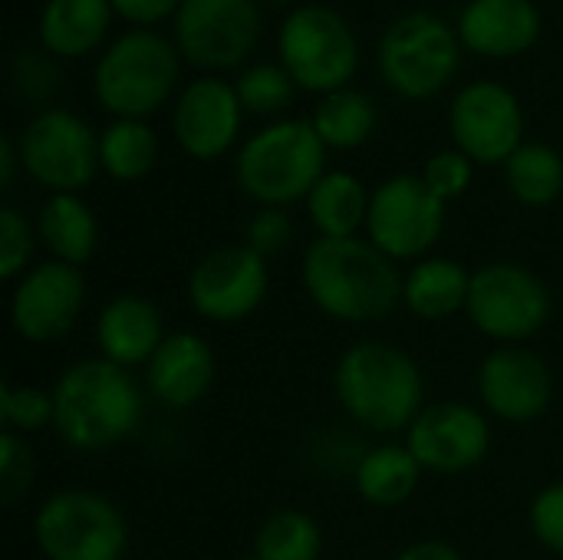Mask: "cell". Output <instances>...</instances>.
<instances>
[{
    "label": "cell",
    "instance_id": "1",
    "mask_svg": "<svg viewBox=\"0 0 563 560\" xmlns=\"http://www.w3.org/2000/svg\"><path fill=\"white\" fill-rule=\"evenodd\" d=\"M310 304L340 323H379L402 304V274L369 238H317L300 261Z\"/></svg>",
    "mask_w": 563,
    "mask_h": 560
},
{
    "label": "cell",
    "instance_id": "2",
    "mask_svg": "<svg viewBox=\"0 0 563 560\" xmlns=\"http://www.w3.org/2000/svg\"><path fill=\"white\" fill-rule=\"evenodd\" d=\"M333 396L356 426L376 436H396L426 409V380L402 347L363 340L336 360Z\"/></svg>",
    "mask_w": 563,
    "mask_h": 560
},
{
    "label": "cell",
    "instance_id": "3",
    "mask_svg": "<svg viewBox=\"0 0 563 560\" xmlns=\"http://www.w3.org/2000/svg\"><path fill=\"white\" fill-rule=\"evenodd\" d=\"M56 436L73 452H106L125 442L145 413V399L129 370L92 356L73 363L53 386Z\"/></svg>",
    "mask_w": 563,
    "mask_h": 560
},
{
    "label": "cell",
    "instance_id": "4",
    "mask_svg": "<svg viewBox=\"0 0 563 560\" xmlns=\"http://www.w3.org/2000/svg\"><path fill=\"white\" fill-rule=\"evenodd\" d=\"M327 145L310 119H287L261 129L238 155V185L261 208H287L307 201L327 175Z\"/></svg>",
    "mask_w": 563,
    "mask_h": 560
},
{
    "label": "cell",
    "instance_id": "5",
    "mask_svg": "<svg viewBox=\"0 0 563 560\" xmlns=\"http://www.w3.org/2000/svg\"><path fill=\"white\" fill-rule=\"evenodd\" d=\"M33 541L46 560H122L129 521L102 492L63 488L36 508Z\"/></svg>",
    "mask_w": 563,
    "mask_h": 560
},
{
    "label": "cell",
    "instance_id": "6",
    "mask_svg": "<svg viewBox=\"0 0 563 560\" xmlns=\"http://www.w3.org/2000/svg\"><path fill=\"white\" fill-rule=\"evenodd\" d=\"M554 310L548 284L525 264L492 261L472 271L465 317L498 347H521L538 337Z\"/></svg>",
    "mask_w": 563,
    "mask_h": 560
},
{
    "label": "cell",
    "instance_id": "7",
    "mask_svg": "<svg viewBox=\"0 0 563 560\" xmlns=\"http://www.w3.org/2000/svg\"><path fill=\"white\" fill-rule=\"evenodd\" d=\"M178 56L152 33H129L109 46L96 66V96L119 119L155 112L175 89Z\"/></svg>",
    "mask_w": 563,
    "mask_h": 560
},
{
    "label": "cell",
    "instance_id": "8",
    "mask_svg": "<svg viewBox=\"0 0 563 560\" xmlns=\"http://www.w3.org/2000/svg\"><path fill=\"white\" fill-rule=\"evenodd\" d=\"M379 66L399 96L429 99L442 92L459 69L455 33L435 13H406L386 30Z\"/></svg>",
    "mask_w": 563,
    "mask_h": 560
},
{
    "label": "cell",
    "instance_id": "9",
    "mask_svg": "<svg viewBox=\"0 0 563 560\" xmlns=\"http://www.w3.org/2000/svg\"><path fill=\"white\" fill-rule=\"evenodd\" d=\"M442 231L445 201L432 195L422 175H393L373 191L366 238L396 264L429 257Z\"/></svg>",
    "mask_w": 563,
    "mask_h": 560
},
{
    "label": "cell",
    "instance_id": "10",
    "mask_svg": "<svg viewBox=\"0 0 563 560\" xmlns=\"http://www.w3.org/2000/svg\"><path fill=\"white\" fill-rule=\"evenodd\" d=\"M284 69L310 92H336L356 73V36L330 7H300L280 30Z\"/></svg>",
    "mask_w": 563,
    "mask_h": 560
},
{
    "label": "cell",
    "instance_id": "11",
    "mask_svg": "<svg viewBox=\"0 0 563 560\" xmlns=\"http://www.w3.org/2000/svg\"><path fill=\"white\" fill-rule=\"evenodd\" d=\"M271 290L267 257L247 244H224L198 257L188 274V304L198 317L234 327L261 310Z\"/></svg>",
    "mask_w": 563,
    "mask_h": 560
},
{
    "label": "cell",
    "instance_id": "12",
    "mask_svg": "<svg viewBox=\"0 0 563 560\" xmlns=\"http://www.w3.org/2000/svg\"><path fill=\"white\" fill-rule=\"evenodd\" d=\"M20 162L26 175L53 195H76L86 188L99 165V139L92 129L66 112H40L20 135Z\"/></svg>",
    "mask_w": 563,
    "mask_h": 560
},
{
    "label": "cell",
    "instance_id": "13",
    "mask_svg": "<svg viewBox=\"0 0 563 560\" xmlns=\"http://www.w3.org/2000/svg\"><path fill=\"white\" fill-rule=\"evenodd\" d=\"M86 307V277L82 267L63 261L33 264L10 294V327L26 343L63 340Z\"/></svg>",
    "mask_w": 563,
    "mask_h": 560
},
{
    "label": "cell",
    "instance_id": "14",
    "mask_svg": "<svg viewBox=\"0 0 563 560\" xmlns=\"http://www.w3.org/2000/svg\"><path fill=\"white\" fill-rule=\"evenodd\" d=\"M406 449L432 475H465L492 452V422L472 403H432L406 429Z\"/></svg>",
    "mask_w": 563,
    "mask_h": 560
},
{
    "label": "cell",
    "instance_id": "15",
    "mask_svg": "<svg viewBox=\"0 0 563 560\" xmlns=\"http://www.w3.org/2000/svg\"><path fill=\"white\" fill-rule=\"evenodd\" d=\"M478 399L498 422L531 426L551 409V366L528 347H495L478 366Z\"/></svg>",
    "mask_w": 563,
    "mask_h": 560
},
{
    "label": "cell",
    "instance_id": "16",
    "mask_svg": "<svg viewBox=\"0 0 563 560\" xmlns=\"http://www.w3.org/2000/svg\"><path fill=\"white\" fill-rule=\"evenodd\" d=\"M175 33L185 59L208 69H228L254 50L261 17L254 0H185L178 7Z\"/></svg>",
    "mask_w": 563,
    "mask_h": 560
},
{
    "label": "cell",
    "instance_id": "17",
    "mask_svg": "<svg viewBox=\"0 0 563 560\" xmlns=\"http://www.w3.org/2000/svg\"><path fill=\"white\" fill-rule=\"evenodd\" d=\"M449 125L455 145L478 165H501L525 145L521 106L498 83H475L462 89L452 102Z\"/></svg>",
    "mask_w": 563,
    "mask_h": 560
},
{
    "label": "cell",
    "instance_id": "18",
    "mask_svg": "<svg viewBox=\"0 0 563 560\" xmlns=\"http://www.w3.org/2000/svg\"><path fill=\"white\" fill-rule=\"evenodd\" d=\"M175 139L201 162L224 155L241 132V99L238 89L221 79L191 83L175 106Z\"/></svg>",
    "mask_w": 563,
    "mask_h": 560
},
{
    "label": "cell",
    "instance_id": "19",
    "mask_svg": "<svg viewBox=\"0 0 563 560\" xmlns=\"http://www.w3.org/2000/svg\"><path fill=\"white\" fill-rule=\"evenodd\" d=\"M218 360L205 337L191 330L168 333L145 366V389L165 409H191L214 386Z\"/></svg>",
    "mask_w": 563,
    "mask_h": 560
},
{
    "label": "cell",
    "instance_id": "20",
    "mask_svg": "<svg viewBox=\"0 0 563 560\" xmlns=\"http://www.w3.org/2000/svg\"><path fill=\"white\" fill-rule=\"evenodd\" d=\"M96 350L102 360L132 370L148 366L155 350L165 343V320L162 310L142 294H115L96 317L92 327Z\"/></svg>",
    "mask_w": 563,
    "mask_h": 560
},
{
    "label": "cell",
    "instance_id": "21",
    "mask_svg": "<svg viewBox=\"0 0 563 560\" xmlns=\"http://www.w3.org/2000/svg\"><path fill=\"white\" fill-rule=\"evenodd\" d=\"M541 30L531 0H472L462 13L459 33L482 56L525 53Z\"/></svg>",
    "mask_w": 563,
    "mask_h": 560
},
{
    "label": "cell",
    "instance_id": "22",
    "mask_svg": "<svg viewBox=\"0 0 563 560\" xmlns=\"http://www.w3.org/2000/svg\"><path fill=\"white\" fill-rule=\"evenodd\" d=\"M472 271L455 257H422L402 274V307L426 323H442L465 314Z\"/></svg>",
    "mask_w": 563,
    "mask_h": 560
},
{
    "label": "cell",
    "instance_id": "23",
    "mask_svg": "<svg viewBox=\"0 0 563 560\" xmlns=\"http://www.w3.org/2000/svg\"><path fill=\"white\" fill-rule=\"evenodd\" d=\"M422 475L426 469L416 462L406 442H383L363 452V459L353 469V485L366 505L393 512L402 508L419 492Z\"/></svg>",
    "mask_w": 563,
    "mask_h": 560
},
{
    "label": "cell",
    "instance_id": "24",
    "mask_svg": "<svg viewBox=\"0 0 563 560\" xmlns=\"http://www.w3.org/2000/svg\"><path fill=\"white\" fill-rule=\"evenodd\" d=\"M36 238L53 261L82 267L99 244V224L92 208L79 195H49L36 218Z\"/></svg>",
    "mask_w": 563,
    "mask_h": 560
},
{
    "label": "cell",
    "instance_id": "25",
    "mask_svg": "<svg viewBox=\"0 0 563 560\" xmlns=\"http://www.w3.org/2000/svg\"><path fill=\"white\" fill-rule=\"evenodd\" d=\"M373 195L350 172H327L307 198V218L317 238H356L366 228Z\"/></svg>",
    "mask_w": 563,
    "mask_h": 560
},
{
    "label": "cell",
    "instance_id": "26",
    "mask_svg": "<svg viewBox=\"0 0 563 560\" xmlns=\"http://www.w3.org/2000/svg\"><path fill=\"white\" fill-rule=\"evenodd\" d=\"M109 30V0H49L40 20L43 43L59 56L89 53Z\"/></svg>",
    "mask_w": 563,
    "mask_h": 560
},
{
    "label": "cell",
    "instance_id": "27",
    "mask_svg": "<svg viewBox=\"0 0 563 560\" xmlns=\"http://www.w3.org/2000/svg\"><path fill=\"white\" fill-rule=\"evenodd\" d=\"M251 554L261 560H320L323 554V528L313 515L300 508H280L261 521L254 531Z\"/></svg>",
    "mask_w": 563,
    "mask_h": 560
},
{
    "label": "cell",
    "instance_id": "28",
    "mask_svg": "<svg viewBox=\"0 0 563 560\" xmlns=\"http://www.w3.org/2000/svg\"><path fill=\"white\" fill-rule=\"evenodd\" d=\"M505 178L511 195L528 208H544L563 191V158L541 142H525L508 162Z\"/></svg>",
    "mask_w": 563,
    "mask_h": 560
},
{
    "label": "cell",
    "instance_id": "29",
    "mask_svg": "<svg viewBox=\"0 0 563 560\" xmlns=\"http://www.w3.org/2000/svg\"><path fill=\"white\" fill-rule=\"evenodd\" d=\"M158 158L155 132L139 119H119L99 135V165L115 182H139Z\"/></svg>",
    "mask_w": 563,
    "mask_h": 560
},
{
    "label": "cell",
    "instance_id": "30",
    "mask_svg": "<svg viewBox=\"0 0 563 560\" xmlns=\"http://www.w3.org/2000/svg\"><path fill=\"white\" fill-rule=\"evenodd\" d=\"M310 122L327 149H356L376 129V106L356 89H336L317 106Z\"/></svg>",
    "mask_w": 563,
    "mask_h": 560
},
{
    "label": "cell",
    "instance_id": "31",
    "mask_svg": "<svg viewBox=\"0 0 563 560\" xmlns=\"http://www.w3.org/2000/svg\"><path fill=\"white\" fill-rule=\"evenodd\" d=\"M56 419V403H53V389H40V386H13L3 383L0 386V422L3 432L13 436H36L43 429H49Z\"/></svg>",
    "mask_w": 563,
    "mask_h": 560
},
{
    "label": "cell",
    "instance_id": "32",
    "mask_svg": "<svg viewBox=\"0 0 563 560\" xmlns=\"http://www.w3.org/2000/svg\"><path fill=\"white\" fill-rule=\"evenodd\" d=\"M238 99L244 109L257 112V116H271L280 112L284 106H290L294 99V76L284 66L274 63H261L251 66L241 79H238Z\"/></svg>",
    "mask_w": 563,
    "mask_h": 560
},
{
    "label": "cell",
    "instance_id": "33",
    "mask_svg": "<svg viewBox=\"0 0 563 560\" xmlns=\"http://www.w3.org/2000/svg\"><path fill=\"white\" fill-rule=\"evenodd\" d=\"M33 244H36V231L30 228V221L3 205L0 208V277L3 281H20L30 271V257H33Z\"/></svg>",
    "mask_w": 563,
    "mask_h": 560
},
{
    "label": "cell",
    "instance_id": "34",
    "mask_svg": "<svg viewBox=\"0 0 563 560\" xmlns=\"http://www.w3.org/2000/svg\"><path fill=\"white\" fill-rule=\"evenodd\" d=\"M33 452L26 446L23 436L3 432L0 436V498L3 505H16L20 498H26V492L33 488Z\"/></svg>",
    "mask_w": 563,
    "mask_h": 560
},
{
    "label": "cell",
    "instance_id": "35",
    "mask_svg": "<svg viewBox=\"0 0 563 560\" xmlns=\"http://www.w3.org/2000/svg\"><path fill=\"white\" fill-rule=\"evenodd\" d=\"M472 175H475V162L462 152V149H445L439 155H432L422 168V178L426 185L432 188L435 198H442L445 205L459 195L468 191L472 185Z\"/></svg>",
    "mask_w": 563,
    "mask_h": 560
},
{
    "label": "cell",
    "instance_id": "36",
    "mask_svg": "<svg viewBox=\"0 0 563 560\" xmlns=\"http://www.w3.org/2000/svg\"><path fill=\"white\" fill-rule=\"evenodd\" d=\"M528 525L541 548L563 558V479L544 485L534 495V502L528 508Z\"/></svg>",
    "mask_w": 563,
    "mask_h": 560
},
{
    "label": "cell",
    "instance_id": "37",
    "mask_svg": "<svg viewBox=\"0 0 563 560\" xmlns=\"http://www.w3.org/2000/svg\"><path fill=\"white\" fill-rule=\"evenodd\" d=\"M294 238V221L287 215V208H261L251 224H247V248H254L261 257L280 254Z\"/></svg>",
    "mask_w": 563,
    "mask_h": 560
},
{
    "label": "cell",
    "instance_id": "38",
    "mask_svg": "<svg viewBox=\"0 0 563 560\" xmlns=\"http://www.w3.org/2000/svg\"><path fill=\"white\" fill-rule=\"evenodd\" d=\"M122 17H129V20H135V23H152V20H162V17H168L175 7H178V0H109Z\"/></svg>",
    "mask_w": 563,
    "mask_h": 560
},
{
    "label": "cell",
    "instance_id": "39",
    "mask_svg": "<svg viewBox=\"0 0 563 560\" xmlns=\"http://www.w3.org/2000/svg\"><path fill=\"white\" fill-rule=\"evenodd\" d=\"M393 560H465L449 541H416L402 548Z\"/></svg>",
    "mask_w": 563,
    "mask_h": 560
},
{
    "label": "cell",
    "instance_id": "40",
    "mask_svg": "<svg viewBox=\"0 0 563 560\" xmlns=\"http://www.w3.org/2000/svg\"><path fill=\"white\" fill-rule=\"evenodd\" d=\"M13 178H16V149L10 139H0V185H3V191L13 185Z\"/></svg>",
    "mask_w": 563,
    "mask_h": 560
},
{
    "label": "cell",
    "instance_id": "41",
    "mask_svg": "<svg viewBox=\"0 0 563 560\" xmlns=\"http://www.w3.org/2000/svg\"><path fill=\"white\" fill-rule=\"evenodd\" d=\"M241 560H261V558H257V554H244V558H241Z\"/></svg>",
    "mask_w": 563,
    "mask_h": 560
},
{
    "label": "cell",
    "instance_id": "42",
    "mask_svg": "<svg viewBox=\"0 0 563 560\" xmlns=\"http://www.w3.org/2000/svg\"><path fill=\"white\" fill-rule=\"evenodd\" d=\"M274 3H280V0H274Z\"/></svg>",
    "mask_w": 563,
    "mask_h": 560
}]
</instances>
